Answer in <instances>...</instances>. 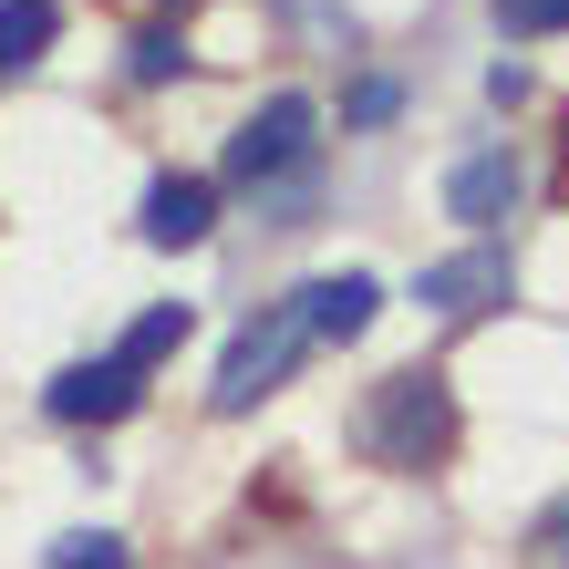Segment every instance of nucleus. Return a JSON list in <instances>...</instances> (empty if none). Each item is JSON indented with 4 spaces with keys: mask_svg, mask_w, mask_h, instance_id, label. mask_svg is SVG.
<instances>
[{
    "mask_svg": "<svg viewBox=\"0 0 569 569\" xmlns=\"http://www.w3.org/2000/svg\"><path fill=\"white\" fill-rule=\"evenodd\" d=\"M362 446H373V466H393V477H425L435 456L456 446V393H446V373H393V383H373V405H362Z\"/></svg>",
    "mask_w": 569,
    "mask_h": 569,
    "instance_id": "f257e3e1",
    "label": "nucleus"
},
{
    "mask_svg": "<svg viewBox=\"0 0 569 569\" xmlns=\"http://www.w3.org/2000/svg\"><path fill=\"white\" fill-rule=\"evenodd\" d=\"M311 352V321H300V290L290 300H270V311H259L239 342H228V362H218V383H208V405L218 415H249L259 393H280L290 383V362Z\"/></svg>",
    "mask_w": 569,
    "mask_h": 569,
    "instance_id": "f03ea898",
    "label": "nucleus"
},
{
    "mask_svg": "<svg viewBox=\"0 0 569 569\" xmlns=\"http://www.w3.org/2000/svg\"><path fill=\"white\" fill-rule=\"evenodd\" d=\"M311 124H321L311 93H270V104H259L239 136H228V177H239V187H280L290 166L311 156Z\"/></svg>",
    "mask_w": 569,
    "mask_h": 569,
    "instance_id": "7ed1b4c3",
    "label": "nucleus"
},
{
    "mask_svg": "<svg viewBox=\"0 0 569 569\" xmlns=\"http://www.w3.org/2000/svg\"><path fill=\"white\" fill-rule=\"evenodd\" d=\"M136 393H146V373H124V362L104 352V362H62V373L42 383V415L52 425H114V415H136Z\"/></svg>",
    "mask_w": 569,
    "mask_h": 569,
    "instance_id": "20e7f679",
    "label": "nucleus"
},
{
    "mask_svg": "<svg viewBox=\"0 0 569 569\" xmlns=\"http://www.w3.org/2000/svg\"><path fill=\"white\" fill-rule=\"evenodd\" d=\"M508 249H456V259H435V270L415 280V300L425 311H446V321H477V311H497L508 300Z\"/></svg>",
    "mask_w": 569,
    "mask_h": 569,
    "instance_id": "39448f33",
    "label": "nucleus"
},
{
    "mask_svg": "<svg viewBox=\"0 0 569 569\" xmlns=\"http://www.w3.org/2000/svg\"><path fill=\"white\" fill-rule=\"evenodd\" d=\"M373 311H383V290L362 280V270H331V280L300 290V321H311V342H362V331H373Z\"/></svg>",
    "mask_w": 569,
    "mask_h": 569,
    "instance_id": "423d86ee",
    "label": "nucleus"
},
{
    "mask_svg": "<svg viewBox=\"0 0 569 569\" xmlns=\"http://www.w3.org/2000/svg\"><path fill=\"white\" fill-rule=\"evenodd\" d=\"M208 228H218V187L208 177H156L146 187V239L156 249H197Z\"/></svg>",
    "mask_w": 569,
    "mask_h": 569,
    "instance_id": "0eeeda50",
    "label": "nucleus"
},
{
    "mask_svg": "<svg viewBox=\"0 0 569 569\" xmlns=\"http://www.w3.org/2000/svg\"><path fill=\"white\" fill-rule=\"evenodd\" d=\"M446 208H456L466 228L508 218V208H518V156H466L456 177H446Z\"/></svg>",
    "mask_w": 569,
    "mask_h": 569,
    "instance_id": "6e6552de",
    "label": "nucleus"
},
{
    "mask_svg": "<svg viewBox=\"0 0 569 569\" xmlns=\"http://www.w3.org/2000/svg\"><path fill=\"white\" fill-rule=\"evenodd\" d=\"M52 31H62L52 0H0V73H31L52 52Z\"/></svg>",
    "mask_w": 569,
    "mask_h": 569,
    "instance_id": "1a4fd4ad",
    "label": "nucleus"
},
{
    "mask_svg": "<svg viewBox=\"0 0 569 569\" xmlns=\"http://www.w3.org/2000/svg\"><path fill=\"white\" fill-rule=\"evenodd\" d=\"M177 342H187V300H156V311L114 342V362H124V373H156V362L177 352Z\"/></svg>",
    "mask_w": 569,
    "mask_h": 569,
    "instance_id": "9d476101",
    "label": "nucleus"
},
{
    "mask_svg": "<svg viewBox=\"0 0 569 569\" xmlns=\"http://www.w3.org/2000/svg\"><path fill=\"white\" fill-rule=\"evenodd\" d=\"M52 569H124V539L114 528H73V539H52Z\"/></svg>",
    "mask_w": 569,
    "mask_h": 569,
    "instance_id": "9b49d317",
    "label": "nucleus"
},
{
    "mask_svg": "<svg viewBox=\"0 0 569 569\" xmlns=\"http://www.w3.org/2000/svg\"><path fill=\"white\" fill-rule=\"evenodd\" d=\"M124 73H136V83H177L187 73V42H177V31H136V62H124Z\"/></svg>",
    "mask_w": 569,
    "mask_h": 569,
    "instance_id": "f8f14e48",
    "label": "nucleus"
},
{
    "mask_svg": "<svg viewBox=\"0 0 569 569\" xmlns=\"http://www.w3.org/2000/svg\"><path fill=\"white\" fill-rule=\"evenodd\" d=\"M497 21H508L518 42H539V31H569V0H497Z\"/></svg>",
    "mask_w": 569,
    "mask_h": 569,
    "instance_id": "ddd939ff",
    "label": "nucleus"
},
{
    "mask_svg": "<svg viewBox=\"0 0 569 569\" xmlns=\"http://www.w3.org/2000/svg\"><path fill=\"white\" fill-rule=\"evenodd\" d=\"M290 21H311V31H321V42H331V52H342V42H352V11H331V0H290Z\"/></svg>",
    "mask_w": 569,
    "mask_h": 569,
    "instance_id": "4468645a",
    "label": "nucleus"
},
{
    "mask_svg": "<svg viewBox=\"0 0 569 569\" xmlns=\"http://www.w3.org/2000/svg\"><path fill=\"white\" fill-rule=\"evenodd\" d=\"M393 104H405V93H393V83H352V114H362V124H383Z\"/></svg>",
    "mask_w": 569,
    "mask_h": 569,
    "instance_id": "2eb2a0df",
    "label": "nucleus"
}]
</instances>
